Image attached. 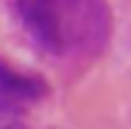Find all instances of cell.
<instances>
[{"label": "cell", "instance_id": "cell-1", "mask_svg": "<svg viewBox=\"0 0 131 129\" xmlns=\"http://www.w3.org/2000/svg\"><path fill=\"white\" fill-rule=\"evenodd\" d=\"M14 14L35 46L53 59H94L107 49V0H14Z\"/></svg>", "mask_w": 131, "mask_h": 129}, {"label": "cell", "instance_id": "cell-2", "mask_svg": "<svg viewBox=\"0 0 131 129\" xmlns=\"http://www.w3.org/2000/svg\"><path fill=\"white\" fill-rule=\"evenodd\" d=\"M46 94H48V84H46L40 75L19 73V70H14L8 62L0 59V99L24 108L29 102L43 99Z\"/></svg>", "mask_w": 131, "mask_h": 129}]
</instances>
